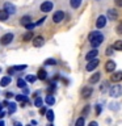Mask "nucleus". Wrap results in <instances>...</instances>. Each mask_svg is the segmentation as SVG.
Instances as JSON below:
<instances>
[{
  "label": "nucleus",
  "instance_id": "f257e3e1",
  "mask_svg": "<svg viewBox=\"0 0 122 126\" xmlns=\"http://www.w3.org/2000/svg\"><path fill=\"white\" fill-rule=\"evenodd\" d=\"M89 41H91V45H92L93 49H96L104 41V35H102L100 32H92L89 34Z\"/></svg>",
  "mask_w": 122,
  "mask_h": 126
},
{
  "label": "nucleus",
  "instance_id": "f03ea898",
  "mask_svg": "<svg viewBox=\"0 0 122 126\" xmlns=\"http://www.w3.org/2000/svg\"><path fill=\"white\" fill-rule=\"evenodd\" d=\"M110 96L112 97H120L122 94V87L118 85V84H114L112 88H110Z\"/></svg>",
  "mask_w": 122,
  "mask_h": 126
},
{
  "label": "nucleus",
  "instance_id": "7ed1b4c3",
  "mask_svg": "<svg viewBox=\"0 0 122 126\" xmlns=\"http://www.w3.org/2000/svg\"><path fill=\"white\" fill-rule=\"evenodd\" d=\"M13 33H7V34H4L1 39H0V42H1V45H8V43H11L12 41H13Z\"/></svg>",
  "mask_w": 122,
  "mask_h": 126
},
{
  "label": "nucleus",
  "instance_id": "20e7f679",
  "mask_svg": "<svg viewBox=\"0 0 122 126\" xmlns=\"http://www.w3.org/2000/svg\"><path fill=\"white\" fill-rule=\"evenodd\" d=\"M3 9L5 11L8 15H15L16 13V7L13 5V4H11V3H4Z\"/></svg>",
  "mask_w": 122,
  "mask_h": 126
},
{
  "label": "nucleus",
  "instance_id": "39448f33",
  "mask_svg": "<svg viewBox=\"0 0 122 126\" xmlns=\"http://www.w3.org/2000/svg\"><path fill=\"white\" fill-rule=\"evenodd\" d=\"M63 18H64V12L63 11H57L53 15V21L54 22H61V21H63Z\"/></svg>",
  "mask_w": 122,
  "mask_h": 126
},
{
  "label": "nucleus",
  "instance_id": "423d86ee",
  "mask_svg": "<svg viewBox=\"0 0 122 126\" xmlns=\"http://www.w3.org/2000/svg\"><path fill=\"white\" fill-rule=\"evenodd\" d=\"M53 3L51 1H43L41 4V11L42 12H45V13H47V12H50L51 9H53Z\"/></svg>",
  "mask_w": 122,
  "mask_h": 126
},
{
  "label": "nucleus",
  "instance_id": "0eeeda50",
  "mask_svg": "<svg viewBox=\"0 0 122 126\" xmlns=\"http://www.w3.org/2000/svg\"><path fill=\"white\" fill-rule=\"evenodd\" d=\"M88 62H89V63H88V64H87V67H85L87 71H93V70L98 66V63H100V62H98V59H96V58L92 59V61H88Z\"/></svg>",
  "mask_w": 122,
  "mask_h": 126
},
{
  "label": "nucleus",
  "instance_id": "6e6552de",
  "mask_svg": "<svg viewBox=\"0 0 122 126\" xmlns=\"http://www.w3.org/2000/svg\"><path fill=\"white\" fill-rule=\"evenodd\" d=\"M43 43H45V38L42 35H37V37L33 38V45L35 47H41V46H43Z\"/></svg>",
  "mask_w": 122,
  "mask_h": 126
},
{
  "label": "nucleus",
  "instance_id": "1a4fd4ad",
  "mask_svg": "<svg viewBox=\"0 0 122 126\" xmlns=\"http://www.w3.org/2000/svg\"><path fill=\"white\" fill-rule=\"evenodd\" d=\"M106 18L105 16H98V18H97V21H96V26L98 28V29H101V28H104L106 25Z\"/></svg>",
  "mask_w": 122,
  "mask_h": 126
},
{
  "label": "nucleus",
  "instance_id": "9d476101",
  "mask_svg": "<svg viewBox=\"0 0 122 126\" xmlns=\"http://www.w3.org/2000/svg\"><path fill=\"white\" fill-rule=\"evenodd\" d=\"M110 80L114 81V83H118L122 80V71H117V72L112 74V76H110Z\"/></svg>",
  "mask_w": 122,
  "mask_h": 126
},
{
  "label": "nucleus",
  "instance_id": "9b49d317",
  "mask_svg": "<svg viewBox=\"0 0 122 126\" xmlns=\"http://www.w3.org/2000/svg\"><path fill=\"white\" fill-rule=\"evenodd\" d=\"M92 93H93V89L91 88V87H84V88H83V91H81L83 98H88Z\"/></svg>",
  "mask_w": 122,
  "mask_h": 126
},
{
  "label": "nucleus",
  "instance_id": "f8f14e48",
  "mask_svg": "<svg viewBox=\"0 0 122 126\" xmlns=\"http://www.w3.org/2000/svg\"><path fill=\"white\" fill-rule=\"evenodd\" d=\"M105 70L108 71V72H113L114 70H116V62L114 61H108L105 64Z\"/></svg>",
  "mask_w": 122,
  "mask_h": 126
},
{
  "label": "nucleus",
  "instance_id": "ddd939ff",
  "mask_svg": "<svg viewBox=\"0 0 122 126\" xmlns=\"http://www.w3.org/2000/svg\"><path fill=\"white\" fill-rule=\"evenodd\" d=\"M97 54H98V51L96 49H93V50H91L89 53L85 55V59H87V61H92V59H94L97 57Z\"/></svg>",
  "mask_w": 122,
  "mask_h": 126
},
{
  "label": "nucleus",
  "instance_id": "4468645a",
  "mask_svg": "<svg viewBox=\"0 0 122 126\" xmlns=\"http://www.w3.org/2000/svg\"><path fill=\"white\" fill-rule=\"evenodd\" d=\"M100 76H101V75H100V72H96V74H93L92 76L89 78V83H91V84H96V83H97L98 80H100Z\"/></svg>",
  "mask_w": 122,
  "mask_h": 126
},
{
  "label": "nucleus",
  "instance_id": "2eb2a0df",
  "mask_svg": "<svg viewBox=\"0 0 122 126\" xmlns=\"http://www.w3.org/2000/svg\"><path fill=\"white\" fill-rule=\"evenodd\" d=\"M38 79H41V80H46V78H47V72H46V70L45 68H39L38 70Z\"/></svg>",
  "mask_w": 122,
  "mask_h": 126
},
{
  "label": "nucleus",
  "instance_id": "dca6fc26",
  "mask_svg": "<svg viewBox=\"0 0 122 126\" xmlns=\"http://www.w3.org/2000/svg\"><path fill=\"white\" fill-rule=\"evenodd\" d=\"M108 17L110 20H116L118 17V12L117 11H114V9H109L108 11Z\"/></svg>",
  "mask_w": 122,
  "mask_h": 126
},
{
  "label": "nucleus",
  "instance_id": "f3484780",
  "mask_svg": "<svg viewBox=\"0 0 122 126\" xmlns=\"http://www.w3.org/2000/svg\"><path fill=\"white\" fill-rule=\"evenodd\" d=\"M30 21H31V18L29 16H24V17H21V20H20V22H21L22 26H26L28 24H30Z\"/></svg>",
  "mask_w": 122,
  "mask_h": 126
},
{
  "label": "nucleus",
  "instance_id": "a211bd4d",
  "mask_svg": "<svg viewBox=\"0 0 122 126\" xmlns=\"http://www.w3.org/2000/svg\"><path fill=\"white\" fill-rule=\"evenodd\" d=\"M9 83H11V78L9 76H4L1 80H0V85H1V87H7V85H9Z\"/></svg>",
  "mask_w": 122,
  "mask_h": 126
},
{
  "label": "nucleus",
  "instance_id": "6ab92c4d",
  "mask_svg": "<svg viewBox=\"0 0 122 126\" xmlns=\"http://www.w3.org/2000/svg\"><path fill=\"white\" fill-rule=\"evenodd\" d=\"M31 38H33V32H31V30H29V32H26V33L24 34V37H22V39H24V42H28V41H30Z\"/></svg>",
  "mask_w": 122,
  "mask_h": 126
},
{
  "label": "nucleus",
  "instance_id": "aec40b11",
  "mask_svg": "<svg viewBox=\"0 0 122 126\" xmlns=\"http://www.w3.org/2000/svg\"><path fill=\"white\" fill-rule=\"evenodd\" d=\"M45 101H46V104L47 105H54V102H55V98L53 94H47L46 98H45Z\"/></svg>",
  "mask_w": 122,
  "mask_h": 126
},
{
  "label": "nucleus",
  "instance_id": "412c9836",
  "mask_svg": "<svg viewBox=\"0 0 122 126\" xmlns=\"http://www.w3.org/2000/svg\"><path fill=\"white\" fill-rule=\"evenodd\" d=\"M8 17H9V15H8L4 9H0V21H7Z\"/></svg>",
  "mask_w": 122,
  "mask_h": 126
},
{
  "label": "nucleus",
  "instance_id": "4be33fe9",
  "mask_svg": "<svg viewBox=\"0 0 122 126\" xmlns=\"http://www.w3.org/2000/svg\"><path fill=\"white\" fill-rule=\"evenodd\" d=\"M81 4V0H70V5L74 8V9H76V8L80 7Z\"/></svg>",
  "mask_w": 122,
  "mask_h": 126
},
{
  "label": "nucleus",
  "instance_id": "5701e85b",
  "mask_svg": "<svg viewBox=\"0 0 122 126\" xmlns=\"http://www.w3.org/2000/svg\"><path fill=\"white\" fill-rule=\"evenodd\" d=\"M42 104H43V101H42V98L41 97H34V105L37 106V108H41L42 106Z\"/></svg>",
  "mask_w": 122,
  "mask_h": 126
},
{
  "label": "nucleus",
  "instance_id": "b1692460",
  "mask_svg": "<svg viewBox=\"0 0 122 126\" xmlns=\"http://www.w3.org/2000/svg\"><path fill=\"white\" fill-rule=\"evenodd\" d=\"M16 100L17 101H24L25 104H28V97L25 96V94H17V96H16Z\"/></svg>",
  "mask_w": 122,
  "mask_h": 126
},
{
  "label": "nucleus",
  "instance_id": "393cba45",
  "mask_svg": "<svg viewBox=\"0 0 122 126\" xmlns=\"http://www.w3.org/2000/svg\"><path fill=\"white\" fill-rule=\"evenodd\" d=\"M46 117H47V120H49L50 122H53L54 121V112H53V110H47V112H46Z\"/></svg>",
  "mask_w": 122,
  "mask_h": 126
},
{
  "label": "nucleus",
  "instance_id": "a878e982",
  "mask_svg": "<svg viewBox=\"0 0 122 126\" xmlns=\"http://www.w3.org/2000/svg\"><path fill=\"white\" fill-rule=\"evenodd\" d=\"M8 112H9L11 114L16 112V104H13V102H9L8 104Z\"/></svg>",
  "mask_w": 122,
  "mask_h": 126
},
{
  "label": "nucleus",
  "instance_id": "bb28decb",
  "mask_svg": "<svg viewBox=\"0 0 122 126\" xmlns=\"http://www.w3.org/2000/svg\"><path fill=\"white\" fill-rule=\"evenodd\" d=\"M17 87H20V88H25V87H26V80H24V79H18V80H17Z\"/></svg>",
  "mask_w": 122,
  "mask_h": 126
},
{
  "label": "nucleus",
  "instance_id": "cd10ccee",
  "mask_svg": "<svg viewBox=\"0 0 122 126\" xmlns=\"http://www.w3.org/2000/svg\"><path fill=\"white\" fill-rule=\"evenodd\" d=\"M113 49H114V50H122V41H117V42H114Z\"/></svg>",
  "mask_w": 122,
  "mask_h": 126
},
{
  "label": "nucleus",
  "instance_id": "c85d7f7f",
  "mask_svg": "<svg viewBox=\"0 0 122 126\" xmlns=\"http://www.w3.org/2000/svg\"><path fill=\"white\" fill-rule=\"evenodd\" d=\"M45 64L46 66H54V64H57V61H55V59H46L45 61Z\"/></svg>",
  "mask_w": 122,
  "mask_h": 126
},
{
  "label": "nucleus",
  "instance_id": "c756f323",
  "mask_svg": "<svg viewBox=\"0 0 122 126\" xmlns=\"http://www.w3.org/2000/svg\"><path fill=\"white\" fill-rule=\"evenodd\" d=\"M84 117H80V118H77V121H76V124H75V126H84Z\"/></svg>",
  "mask_w": 122,
  "mask_h": 126
},
{
  "label": "nucleus",
  "instance_id": "7c9ffc66",
  "mask_svg": "<svg viewBox=\"0 0 122 126\" xmlns=\"http://www.w3.org/2000/svg\"><path fill=\"white\" fill-rule=\"evenodd\" d=\"M25 80L29 81V83H33V81H35V76L34 75H28V76L25 78Z\"/></svg>",
  "mask_w": 122,
  "mask_h": 126
},
{
  "label": "nucleus",
  "instance_id": "2f4dec72",
  "mask_svg": "<svg viewBox=\"0 0 122 126\" xmlns=\"http://www.w3.org/2000/svg\"><path fill=\"white\" fill-rule=\"evenodd\" d=\"M13 68H15V71H22V70H25V68H26V64H21V66H15Z\"/></svg>",
  "mask_w": 122,
  "mask_h": 126
},
{
  "label": "nucleus",
  "instance_id": "473e14b6",
  "mask_svg": "<svg viewBox=\"0 0 122 126\" xmlns=\"http://www.w3.org/2000/svg\"><path fill=\"white\" fill-rule=\"evenodd\" d=\"M34 26H35V24H34V22H30V24H28V25H26L25 28H26L28 30H31V29H33Z\"/></svg>",
  "mask_w": 122,
  "mask_h": 126
},
{
  "label": "nucleus",
  "instance_id": "72a5a7b5",
  "mask_svg": "<svg viewBox=\"0 0 122 126\" xmlns=\"http://www.w3.org/2000/svg\"><path fill=\"white\" fill-rule=\"evenodd\" d=\"M113 47H108V49H106V55H112L113 54Z\"/></svg>",
  "mask_w": 122,
  "mask_h": 126
},
{
  "label": "nucleus",
  "instance_id": "f704fd0d",
  "mask_svg": "<svg viewBox=\"0 0 122 126\" xmlns=\"http://www.w3.org/2000/svg\"><path fill=\"white\" fill-rule=\"evenodd\" d=\"M117 33H118V34H122V22L117 26Z\"/></svg>",
  "mask_w": 122,
  "mask_h": 126
},
{
  "label": "nucleus",
  "instance_id": "c9c22d12",
  "mask_svg": "<svg viewBox=\"0 0 122 126\" xmlns=\"http://www.w3.org/2000/svg\"><path fill=\"white\" fill-rule=\"evenodd\" d=\"M88 112H89V106H85V108H84V110H83V113H81V114H83V116H85V114L88 113Z\"/></svg>",
  "mask_w": 122,
  "mask_h": 126
},
{
  "label": "nucleus",
  "instance_id": "e433bc0d",
  "mask_svg": "<svg viewBox=\"0 0 122 126\" xmlns=\"http://www.w3.org/2000/svg\"><path fill=\"white\" fill-rule=\"evenodd\" d=\"M106 88H108V81H105V83H104V84H102V85H101V91H105Z\"/></svg>",
  "mask_w": 122,
  "mask_h": 126
},
{
  "label": "nucleus",
  "instance_id": "4c0bfd02",
  "mask_svg": "<svg viewBox=\"0 0 122 126\" xmlns=\"http://www.w3.org/2000/svg\"><path fill=\"white\" fill-rule=\"evenodd\" d=\"M13 96H15V94L12 93V92H5V97H7V98H9V97H13Z\"/></svg>",
  "mask_w": 122,
  "mask_h": 126
},
{
  "label": "nucleus",
  "instance_id": "58836bf2",
  "mask_svg": "<svg viewBox=\"0 0 122 126\" xmlns=\"http://www.w3.org/2000/svg\"><path fill=\"white\" fill-rule=\"evenodd\" d=\"M45 20H46L45 17H42L41 20H39V21H37V22H35V26H37V25H41V24H42L43 21H45Z\"/></svg>",
  "mask_w": 122,
  "mask_h": 126
},
{
  "label": "nucleus",
  "instance_id": "ea45409f",
  "mask_svg": "<svg viewBox=\"0 0 122 126\" xmlns=\"http://www.w3.org/2000/svg\"><path fill=\"white\" fill-rule=\"evenodd\" d=\"M13 72H16L13 67H11V68H8V74H9V75H13Z\"/></svg>",
  "mask_w": 122,
  "mask_h": 126
},
{
  "label": "nucleus",
  "instance_id": "a19ab883",
  "mask_svg": "<svg viewBox=\"0 0 122 126\" xmlns=\"http://www.w3.org/2000/svg\"><path fill=\"white\" fill-rule=\"evenodd\" d=\"M96 113H97V114L101 113V106H100V105H96Z\"/></svg>",
  "mask_w": 122,
  "mask_h": 126
},
{
  "label": "nucleus",
  "instance_id": "79ce46f5",
  "mask_svg": "<svg viewBox=\"0 0 122 126\" xmlns=\"http://www.w3.org/2000/svg\"><path fill=\"white\" fill-rule=\"evenodd\" d=\"M116 4L117 7H122V0H116Z\"/></svg>",
  "mask_w": 122,
  "mask_h": 126
},
{
  "label": "nucleus",
  "instance_id": "37998d69",
  "mask_svg": "<svg viewBox=\"0 0 122 126\" xmlns=\"http://www.w3.org/2000/svg\"><path fill=\"white\" fill-rule=\"evenodd\" d=\"M22 89H24V94H25V96H26V94L29 93V89H28L26 87H25V88H22Z\"/></svg>",
  "mask_w": 122,
  "mask_h": 126
},
{
  "label": "nucleus",
  "instance_id": "c03bdc74",
  "mask_svg": "<svg viewBox=\"0 0 122 126\" xmlns=\"http://www.w3.org/2000/svg\"><path fill=\"white\" fill-rule=\"evenodd\" d=\"M4 116H5V112H4V110H0V118H3Z\"/></svg>",
  "mask_w": 122,
  "mask_h": 126
},
{
  "label": "nucleus",
  "instance_id": "a18cd8bd",
  "mask_svg": "<svg viewBox=\"0 0 122 126\" xmlns=\"http://www.w3.org/2000/svg\"><path fill=\"white\" fill-rule=\"evenodd\" d=\"M88 126H98V125H97V122H94V121H92V122H91V124H89Z\"/></svg>",
  "mask_w": 122,
  "mask_h": 126
},
{
  "label": "nucleus",
  "instance_id": "49530a36",
  "mask_svg": "<svg viewBox=\"0 0 122 126\" xmlns=\"http://www.w3.org/2000/svg\"><path fill=\"white\" fill-rule=\"evenodd\" d=\"M39 112H41V114H45V113H46V109H45V108H41V110H39Z\"/></svg>",
  "mask_w": 122,
  "mask_h": 126
},
{
  "label": "nucleus",
  "instance_id": "de8ad7c7",
  "mask_svg": "<svg viewBox=\"0 0 122 126\" xmlns=\"http://www.w3.org/2000/svg\"><path fill=\"white\" fill-rule=\"evenodd\" d=\"M0 126H5V125H4V122H3V121H0Z\"/></svg>",
  "mask_w": 122,
  "mask_h": 126
},
{
  "label": "nucleus",
  "instance_id": "09e8293b",
  "mask_svg": "<svg viewBox=\"0 0 122 126\" xmlns=\"http://www.w3.org/2000/svg\"><path fill=\"white\" fill-rule=\"evenodd\" d=\"M15 126H22V125H21V124H18V122H17V124H16Z\"/></svg>",
  "mask_w": 122,
  "mask_h": 126
},
{
  "label": "nucleus",
  "instance_id": "8fccbe9b",
  "mask_svg": "<svg viewBox=\"0 0 122 126\" xmlns=\"http://www.w3.org/2000/svg\"><path fill=\"white\" fill-rule=\"evenodd\" d=\"M0 110H1V104H0Z\"/></svg>",
  "mask_w": 122,
  "mask_h": 126
},
{
  "label": "nucleus",
  "instance_id": "3c124183",
  "mask_svg": "<svg viewBox=\"0 0 122 126\" xmlns=\"http://www.w3.org/2000/svg\"><path fill=\"white\" fill-rule=\"evenodd\" d=\"M0 71H1V68H0Z\"/></svg>",
  "mask_w": 122,
  "mask_h": 126
},
{
  "label": "nucleus",
  "instance_id": "603ef678",
  "mask_svg": "<svg viewBox=\"0 0 122 126\" xmlns=\"http://www.w3.org/2000/svg\"><path fill=\"white\" fill-rule=\"evenodd\" d=\"M29 126H30V125H29Z\"/></svg>",
  "mask_w": 122,
  "mask_h": 126
}]
</instances>
